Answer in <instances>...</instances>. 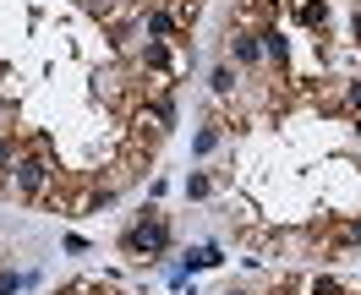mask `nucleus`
I'll return each instance as SVG.
<instances>
[{"label": "nucleus", "instance_id": "obj_1", "mask_svg": "<svg viewBox=\"0 0 361 295\" xmlns=\"http://www.w3.org/2000/svg\"><path fill=\"white\" fill-rule=\"evenodd\" d=\"M170 241H176V230H170V219L159 213V203H142L137 219L121 230V251L132 257L137 268H142V263H159V257L170 251Z\"/></svg>", "mask_w": 361, "mask_h": 295}, {"label": "nucleus", "instance_id": "obj_2", "mask_svg": "<svg viewBox=\"0 0 361 295\" xmlns=\"http://www.w3.org/2000/svg\"><path fill=\"white\" fill-rule=\"evenodd\" d=\"M6 181H11V197L17 203H44L49 197V181H55V159H49V142H27L23 153H17V164L6 170Z\"/></svg>", "mask_w": 361, "mask_h": 295}, {"label": "nucleus", "instance_id": "obj_3", "mask_svg": "<svg viewBox=\"0 0 361 295\" xmlns=\"http://www.w3.org/2000/svg\"><path fill=\"white\" fill-rule=\"evenodd\" d=\"M230 55H235V66H247V71H263L269 61H263V33L257 27H230Z\"/></svg>", "mask_w": 361, "mask_h": 295}, {"label": "nucleus", "instance_id": "obj_4", "mask_svg": "<svg viewBox=\"0 0 361 295\" xmlns=\"http://www.w3.org/2000/svg\"><path fill=\"white\" fill-rule=\"evenodd\" d=\"M290 23L307 27V33H323V27H329V0H295V6H290Z\"/></svg>", "mask_w": 361, "mask_h": 295}, {"label": "nucleus", "instance_id": "obj_5", "mask_svg": "<svg viewBox=\"0 0 361 295\" xmlns=\"http://www.w3.org/2000/svg\"><path fill=\"white\" fill-rule=\"evenodd\" d=\"M142 23H148V39H159V44H170V39L180 33V23H176V11H170V6H148V11H142Z\"/></svg>", "mask_w": 361, "mask_h": 295}, {"label": "nucleus", "instance_id": "obj_6", "mask_svg": "<svg viewBox=\"0 0 361 295\" xmlns=\"http://www.w3.org/2000/svg\"><path fill=\"white\" fill-rule=\"evenodd\" d=\"M93 88L110 99V110H126V104H121V93H126V71H99V77H93Z\"/></svg>", "mask_w": 361, "mask_h": 295}, {"label": "nucleus", "instance_id": "obj_7", "mask_svg": "<svg viewBox=\"0 0 361 295\" xmlns=\"http://www.w3.org/2000/svg\"><path fill=\"white\" fill-rule=\"evenodd\" d=\"M219 142H225V137H219V120H203V132H197V142H192V153H197V159H214Z\"/></svg>", "mask_w": 361, "mask_h": 295}, {"label": "nucleus", "instance_id": "obj_8", "mask_svg": "<svg viewBox=\"0 0 361 295\" xmlns=\"http://www.w3.org/2000/svg\"><path fill=\"white\" fill-rule=\"evenodd\" d=\"M208 88H214V99H235V66L219 61V66L208 71Z\"/></svg>", "mask_w": 361, "mask_h": 295}, {"label": "nucleus", "instance_id": "obj_9", "mask_svg": "<svg viewBox=\"0 0 361 295\" xmlns=\"http://www.w3.org/2000/svg\"><path fill=\"white\" fill-rule=\"evenodd\" d=\"M214 175H208V170H197V175H192V181H186V203H208V197H214Z\"/></svg>", "mask_w": 361, "mask_h": 295}, {"label": "nucleus", "instance_id": "obj_10", "mask_svg": "<svg viewBox=\"0 0 361 295\" xmlns=\"http://www.w3.org/2000/svg\"><path fill=\"white\" fill-rule=\"evenodd\" d=\"M17 153H23V142H17L11 132H0V181H6V170L17 164Z\"/></svg>", "mask_w": 361, "mask_h": 295}, {"label": "nucleus", "instance_id": "obj_11", "mask_svg": "<svg viewBox=\"0 0 361 295\" xmlns=\"http://www.w3.org/2000/svg\"><path fill=\"white\" fill-rule=\"evenodd\" d=\"M339 104H345L350 115H361V77H350V82H345V93H339Z\"/></svg>", "mask_w": 361, "mask_h": 295}, {"label": "nucleus", "instance_id": "obj_12", "mask_svg": "<svg viewBox=\"0 0 361 295\" xmlns=\"http://www.w3.org/2000/svg\"><path fill=\"white\" fill-rule=\"evenodd\" d=\"M17 290H27V279L11 273V268H0V295H17Z\"/></svg>", "mask_w": 361, "mask_h": 295}, {"label": "nucleus", "instance_id": "obj_13", "mask_svg": "<svg viewBox=\"0 0 361 295\" xmlns=\"http://www.w3.org/2000/svg\"><path fill=\"white\" fill-rule=\"evenodd\" d=\"M339 246H361V219H350V225L339 230Z\"/></svg>", "mask_w": 361, "mask_h": 295}, {"label": "nucleus", "instance_id": "obj_14", "mask_svg": "<svg viewBox=\"0 0 361 295\" xmlns=\"http://www.w3.org/2000/svg\"><path fill=\"white\" fill-rule=\"evenodd\" d=\"M219 295H247V290H219Z\"/></svg>", "mask_w": 361, "mask_h": 295}, {"label": "nucleus", "instance_id": "obj_15", "mask_svg": "<svg viewBox=\"0 0 361 295\" xmlns=\"http://www.w3.org/2000/svg\"><path fill=\"white\" fill-rule=\"evenodd\" d=\"M0 115H6V93H0Z\"/></svg>", "mask_w": 361, "mask_h": 295}]
</instances>
